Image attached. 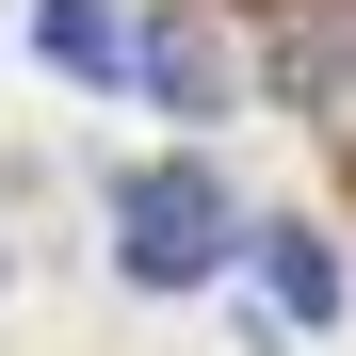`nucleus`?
<instances>
[{
    "mask_svg": "<svg viewBox=\"0 0 356 356\" xmlns=\"http://www.w3.org/2000/svg\"><path fill=\"white\" fill-rule=\"evenodd\" d=\"M243 243H259V211L227 195L195 146L113 162V275L130 291H211V275H243Z\"/></svg>",
    "mask_w": 356,
    "mask_h": 356,
    "instance_id": "1",
    "label": "nucleus"
},
{
    "mask_svg": "<svg viewBox=\"0 0 356 356\" xmlns=\"http://www.w3.org/2000/svg\"><path fill=\"white\" fill-rule=\"evenodd\" d=\"M130 97H162L178 130H211V113L243 97V65H227V33H211V17H162V0H146V81H130Z\"/></svg>",
    "mask_w": 356,
    "mask_h": 356,
    "instance_id": "4",
    "label": "nucleus"
},
{
    "mask_svg": "<svg viewBox=\"0 0 356 356\" xmlns=\"http://www.w3.org/2000/svg\"><path fill=\"white\" fill-rule=\"evenodd\" d=\"M33 65L81 81V97H130L146 81V17L130 0H33Z\"/></svg>",
    "mask_w": 356,
    "mask_h": 356,
    "instance_id": "3",
    "label": "nucleus"
},
{
    "mask_svg": "<svg viewBox=\"0 0 356 356\" xmlns=\"http://www.w3.org/2000/svg\"><path fill=\"white\" fill-rule=\"evenodd\" d=\"M243 291H259V324H340L356 308V275H340V227L324 211H259V243H243Z\"/></svg>",
    "mask_w": 356,
    "mask_h": 356,
    "instance_id": "2",
    "label": "nucleus"
},
{
    "mask_svg": "<svg viewBox=\"0 0 356 356\" xmlns=\"http://www.w3.org/2000/svg\"><path fill=\"white\" fill-rule=\"evenodd\" d=\"M0 275H17V243H0Z\"/></svg>",
    "mask_w": 356,
    "mask_h": 356,
    "instance_id": "5",
    "label": "nucleus"
}]
</instances>
